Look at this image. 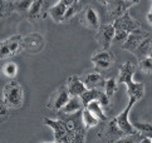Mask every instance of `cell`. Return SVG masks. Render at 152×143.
I'll list each match as a JSON object with an SVG mask.
<instances>
[{
	"instance_id": "obj_7",
	"label": "cell",
	"mask_w": 152,
	"mask_h": 143,
	"mask_svg": "<svg viewBox=\"0 0 152 143\" xmlns=\"http://www.w3.org/2000/svg\"><path fill=\"white\" fill-rule=\"evenodd\" d=\"M47 127H50L54 132V141L53 142H67V136H68V131H67V123L66 119H52L44 117L43 120Z\"/></svg>"
},
{
	"instance_id": "obj_3",
	"label": "cell",
	"mask_w": 152,
	"mask_h": 143,
	"mask_svg": "<svg viewBox=\"0 0 152 143\" xmlns=\"http://www.w3.org/2000/svg\"><path fill=\"white\" fill-rule=\"evenodd\" d=\"M137 102H138L137 98L129 97V101H128V103H127L126 108H124L123 111L116 117V120H117V124H118L119 129L123 132L126 137L141 136L140 132L137 131V128L134 127V124H132L131 120H129V112H131V109L133 108V106H134V104L137 103Z\"/></svg>"
},
{
	"instance_id": "obj_19",
	"label": "cell",
	"mask_w": 152,
	"mask_h": 143,
	"mask_svg": "<svg viewBox=\"0 0 152 143\" xmlns=\"http://www.w3.org/2000/svg\"><path fill=\"white\" fill-rule=\"evenodd\" d=\"M151 49H152V34H150L142 43L140 44L138 48L133 52V54H134L136 58H137L138 60H141V59L147 58L150 55Z\"/></svg>"
},
{
	"instance_id": "obj_13",
	"label": "cell",
	"mask_w": 152,
	"mask_h": 143,
	"mask_svg": "<svg viewBox=\"0 0 152 143\" xmlns=\"http://www.w3.org/2000/svg\"><path fill=\"white\" fill-rule=\"evenodd\" d=\"M82 24L87 29L98 30V28L101 26V19H99V15L97 13V10L93 7H87L84 9Z\"/></svg>"
},
{
	"instance_id": "obj_30",
	"label": "cell",
	"mask_w": 152,
	"mask_h": 143,
	"mask_svg": "<svg viewBox=\"0 0 152 143\" xmlns=\"http://www.w3.org/2000/svg\"><path fill=\"white\" fill-rule=\"evenodd\" d=\"M98 101L101 102V104L103 106V108H107L108 106H110V101H111V98L106 94V92H102V93H101V96H99V99H98Z\"/></svg>"
},
{
	"instance_id": "obj_12",
	"label": "cell",
	"mask_w": 152,
	"mask_h": 143,
	"mask_svg": "<svg viewBox=\"0 0 152 143\" xmlns=\"http://www.w3.org/2000/svg\"><path fill=\"white\" fill-rule=\"evenodd\" d=\"M150 34H151V33L145 31L142 28L134 30V31H132L131 34L128 35V38L126 39V42H124L122 45H121V48L123 49V50H127V52L133 53L136 49L138 48L140 44L142 43Z\"/></svg>"
},
{
	"instance_id": "obj_16",
	"label": "cell",
	"mask_w": 152,
	"mask_h": 143,
	"mask_svg": "<svg viewBox=\"0 0 152 143\" xmlns=\"http://www.w3.org/2000/svg\"><path fill=\"white\" fill-rule=\"evenodd\" d=\"M67 88H68L70 96H77V97H80L88 89V88L86 87V84L83 83V80L80 79V77H78V75L69 77L67 80Z\"/></svg>"
},
{
	"instance_id": "obj_36",
	"label": "cell",
	"mask_w": 152,
	"mask_h": 143,
	"mask_svg": "<svg viewBox=\"0 0 152 143\" xmlns=\"http://www.w3.org/2000/svg\"><path fill=\"white\" fill-rule=\"evenodd\" d=\"M9 1H18V0H9Z\"/></svg>"
},
{
	"instance_id": "obj_18",
	"label": "cell",
	"mask_w": 152,
	"mask_h": 143,
	"mask_svg": "<svg viewBox=\"0 0 152 143\" xmlns=\"http://www.w3.org/2000/svg\"><path fill=\"white\" fill-rule=\"evenodd\" d=\"M68 7L64 4L62 0H59L57 4H54L49 9V15L50 18L56 21V23H64V16H66Z\"/></svg>"
},
{
	"instance_id": "obj_1",
	"label": "cell",
	"mask_w": 152,
	"mask_h": 143,
	"mask_svg": "<svg viewBox=\"0 0 152 143\" xmlns=\"http://www.w3.org/2000/svg\"><path fill=\"white\" fill-rule=\"evenodd\" d=\"M136 72V65L132 62H126L119 68V77L118 83L124 84L127 87V94L128 97H134L137 99H142L145 96V84L142 82L136 83L133 80V75Z\"/></svg>"
},
{
	"instance_id": "obj_33",
	"label": "cell",
	"mask_w": 152,
	"mask_h": 143,
	"mask_svg": "<svg viewBox=\"0 0 152 143\" xmlns=\"http://www.w3.org/2000/svg\"><path fill=\"white\" fill-rule=\"evenodd\" d=\"M98 1H99V4H102V5H104V7H106V5L110 3L111 0H98Z\"/></svg>"
},
{
	"instance_id": "obj_24",
	"label": "cell",
	"mask_w": 152,
	"mask_h": 143,
	"mask_svg": "<svg viewBox=\"0 0 152 143\" xmlns=\"http://www.w3.org/2000/svg\"><path fill=\"white\" fill-rule=\"evenodd\" d=\"M3 73L5 74V77H8V78H10V79L15 78L17 74H18V65H17V63L12 62V60L8 62L3 67Z\"/></svg>"
},
{
	"instance_id": "obj_9",
	"label": "cell",
	"mask_w": 152,
	"mask_h": 143,
	"mask_svg": "<svg viewBox=\"0 0 152 143\" xmlns=\"http://www.w3.org/2000/svg\"><path fill=\"white\" fill-rule=\"evenodd\" d=\"M70 94L67 85H63L61 88L53 93V96L50 97V101L48 103V108L52 109V111H62V108L66 106L67 102L69 101Z\"/></svg>"
},
{
	"instance_id": "obj_34",
	"label": "cell",
	"mask_w": 152,
	"mask_h": 143,
	"mask_svg": "<svg viewBox=\"0 0 152 143\" xmlns=\"http://www.w3.org/2000/svg\"><path fill=\"white\" fill-rule=\"evenodd\" d=\"M131 1H133L134 4H137V3H140V0H131Z\"/></svg>"
},
{
	"instance_id": "obj_32",
	"label": "cell",
	"mask_w": 152,
	"mask_h": 143,
	"mask_svg": "<svg viewBox=\"0 0 152 143\" xmlns=\"http://www.w3.org/2000/svg\"><path fill=\"white\" fill-rule=\"evenodd\" d=\"M147 21H148V24L152 26V9L150 10V13L147 14Z\"/></svg>"
},
{
	"instance_id": "obj_11",
	"label": "cell",
	"mask_w": 152,
	"mask_h": 143,
	"mask_svg": "<svg viewBox=\"0 0 152 143\" xmlns=\"http://www.w3.org/2000/svg\"><path fill=\"white\" fill-rule=\"evenodd\" d=\"M99 137L103 141H107V142H117V141H121L122 138H124L126 136L119 129L116 118H113L111 122H108L106 127L103 128V131L99 133Z\"/></svg>"
},
{
	"instance_id": "obj_5",
	"label": "cell",
	"mask_w": 152,
	"mask_h": 143,
	"mask_svg": "<svg viewBox=\"0 0 152 143\" xmlns=\"http://www.w3.org/2000/svg\"><path fill=\"white\" fill-rule=\"evenodd\" d=\"M133 5L134 3L131 0H111L106 5V16L110 20V23H113L117 18L128 12V9Z\"/></svg>"
},
{
	"instance_id": "obj_4",
	"label": "cell",
	"mask_w": 152,
	"mask_h": 143,
	"mask_svg": "<svg viewBox=\"0 0 152 143\" xmlns=\"http://www.w3.org/2000/svg\"><path fill=\"white\" fill-rule=\"evenodd\" d=\"M23 40L24 36L19 34L9 36L8 39H4L1 44H0V57H1V59H7L17 55L21 49H24Z\"/></svg>"
},
{
	"instance_id": "obj_15",
	"label": "cell",
	"mask_w": 152,
	"mask_h": 143,
	"mask_svg": "<svg viewBox=\"0 0 152 143\" xmlns=\"http://www.w3.org/2000/svg\"><path fill=\"white\" fill-rule=\"evenodd\" d=\"M80 79L83 80V83L86 84V87L88 89H101V88H104L106 80L104 77L101 73H97V72H89V73H86L80 77Z\"/></svg>"
},
{
	"instance_id": "obj_35",
	"label": "cell",
	"mask_w": 152,
	"mask_h": 143,
	"mask_svg": "<svg viewBox=\"0 0 152 143\" xmlns=\"http://www.w3.org/2000/svg\"><path fill=\"white\" fill-rule=\"evenodd\" d=\"M148 57H151V58H152V49H151V52H150V55H148Z\"/></svg>"
},
{
	"instance_id": "obj_21",
	"label": "cell",
	"mask_w": 152,
	"mask_h": 143,
	"mask_svg": "<svg viewBox=\"0 0 152 143\" xmlns=\"http://www.w3.org/2000/svg\"><path fill=\"white\" fill-rule=\"evenodd\" d=\"M86 107L88 108L93 114H96L97 117H98V118L102 120V122H106V120H107V115H106L104 111H103V106L101 104V102H99L98 99L92 101L91 103L87 104Z\"/></svg>"
},
{
	"instance_id": "obj_8",
	"label": "cell",
	"mask_w": 152,
	"mask_h": 143,
	"mask_svg": "<svg viewBox=\"0 0 152 143\" xmlns=\"http://www.w3.org/2000/svg\"><path fill=\"white\" fill-rule=\"evenodd\" d=\"M113 62H115V55L110 49H101L92 55V63L94 64L96 69H110Z\"/></svg>"
},
{
	"instance_id": "obj_28",
	"label": "cell",
	"mask_w": 152,
	"mask_h": 143,
	"mask_svg": "<svg viewBox=\"0 0 152 143\" xmlns=\"http://www.w3.org/2000/svg\"><path fill=\"white\" fill-rule=\"evenodd\" d=\"M138 68L142 72H145V73L151 74L152 73V58L147 57V58L138 60Z\"/></svg>"
},
{
	"instance_id": "obj_17",
	"label": "cell",
	"mask_w": 152,
	"mask_h": 143,
	"mask_svg": "<svg viewBox=\"0 0 152 143\" xmlns=\"http://www.w3.org/2000/svg\"><path fill=\"white\" fill-rule=\"evenodd\" d=\"M84 108V104L80 99V97H77V96H70L69 101L67 102V104L62 108V112L64 114H75L78 112H82Z\"/></svg>"
},
{
	"instance_id": "obj_20",
	"label": "cell",
	"mask_w": 152,
	"mask_h": 143,
	"mask_svg": "<svg viewBox=\"0 0 152 143\" xmlns=\"http://www.w3.org/2000/svg\"><path fill=\"white\" fill-rule=\"evenodd\" d=\"M82 120H83V123H84V125H86V128L89 129V128L97 127L101 119L97 117L96 114L92 113L87 107H84L83 111H82Z\"/></svg>"
},
{
	"instance_id": "obj_29",
	"label": "cell",
	"mask_w": 152,
	"mask_h": 143,
	"mask_svg": "<svg viewBox=\"0 0 152 143\" xmlns=\"http://www.w3.org/2000/svg\"><path fill=\"white\" fill-rule=\"evenodd\" d=\"M9 112H10V108L1 101V106H0V117H1V120H5L8 118Z\"/></svg>"
},
{
	"instance_id": "obj_25",
	"label": "cell",
	"mask_w": 152,
	"mask_h": 143,
	"mask_svg": "<svg viewBox=\"0 0 152 143\" xmlns=\"http://www.w3.org/2000/svg\"><path fill=\"white\" fill-rule=\"evenodd\" d=\"M117 88H118V80H116L115 78H110V79H107L106 80V84H104V92H106V94L112 98L113 94L117 92Z\"/></svg>"
},
{
	"instance_id": "obj_37",
	"label": "cell",
	"mask_w": 152,
	"mask_h": 143,
	"mask_svg": "<svg viewBox=\"0 0 152 143\" xmlns=\"http://www.w3.org/2000/svg\"><path fill=\"white\" fill-rule=\"evenodd\" d=\"M151 9H152V8H151Z\"/></svg>"
},
{
	"instance_id": "obj_31",
	"label": "cell",
	"mask_w": 152,
	"mask_h": 143,
	"mask_svg": "<svg viewBox=\"0 0 152 143\" xmlns=\"http://www.w3.org/2000/svg\"><path fill=\"white\" fill-rule=\"evenodd\" d=\"M62 1L67 5V7H70L72 4H74L75 1H78V0H62Z\"/></svg>"
},
{
	"instance_id": "obj_2",
	"label": "cell",
	"mask_w": 152,
	"mask_h": 143,
	"mask_svg": "<svg viewBox=\"0 0 152 143\" xmlns=\"http://www.w3.org/2000/svg\"><path fill=\"white\" fill-rule=\"evenodd\" d=\"M10 109H19L24 104V90L23 87L17 80H10L3 88V99Z\"/></svg>"
},
{
	"instance_id": "obj_27",
	"label": "cell",
	"mask_w": 152,
	"mask_h": 143,
	"mask_svg": "<svg viewBox=\"0 0 152 143\" xmlns=\"http://www.w3.org/2000/svg\"><path fill=\"white\" fill-rule=\"evenodd\" d=\"M134 127L137 128V131L140 132L141 136H145L146 138L147 137H152V124L151 123H133Z\"/></svg>"
},
{
	"instance_id": "obj_23",
	"label": "cell",
	"mask_w": 152,
	"mask_h": 143,
	"mask_svg": "<svg viewBox=\"0 0 152 143\" xmlns=\"http://www.w3.org/2000/svg\"><path fill=\"white\" fill-rule=\"evenodd\" d=\"M102 90L101 89H97V88H94V89H87L82 96H80V99H82L84 107L87 106L88 103H91L92 101H96V99H99V96H101Z\"/></svg>"
},
{
	"instance_id": "obj_6",
	"label": "cell",
	"mask_w": 152,
	"mask_h": 143,
	"mask_svg": "<svg viewBox=\"0 0 152 143\" xmlns=\"http://www.w3.org/2000/svg\"><path fill=\"white\" fill-rule=\"evenodd\" d=\"M115 34H116V28L113 25V23L101 24L98 30H97L96 38L102 49L111 48V45L113 44V39H115Z\"/></svg>"
},
{
	"instance_id": "obj_10",
	"label": "cell",
	"mask_w": 152,
	"mask_h": 143,
	"mask_svg": "<svg viewBox=\"0 0 152 143\" xmlns=\"http://www.w3.org/2000/svg\"><path fill=\"white\" fill-rule=\"evenodd\" d=\"M113 25H115L116 30H123V31L129 33V34L134 30L142 28L141 24H140V21H137L134 18H132L131 14H129L128 12H126L123 15L117 18L115 21H113Z\"/></svg>"
},
{
	"instance_id": "obj_22",
	"label": "cell",
	"mask_w": 152,
	"mask_h": 143,
	"mask_svg": "<svg viewBox=\"0 0 152 143\" xmlns=\"http://www.w3.org/2000/svg\"><path fill=\"white\" fill-rule=\"evenodd\" d=\"M43 7H44V1H43V0H31L30 7H29V9H28L29 19L34 20V19L39 18L40 14H42Z\"/></svg>"
},
{
	"instance_id": "obj_14",
	"label": "cell",
	"mask_w": 152,
	"mask_h": 143,
	"mask_svg": "<svg viewBox=\"0 0 152 143\" xmlns=\"http://www.w3.org/2000/svg\"><path fill=\"white\" fill-rule=\"evenodd\" d=\"M43 47H44V40H43V35L33 33L24 36L23 40V48L29 53H38L40 52Z\"/></svg>"
},
{
	"instance_id": "obj_26",
	"label": "cell",
	"mask_w": 152,
	"mask_h": 143,
	"mask_svg": "<svg viewBox=\"0 0 152 143\" xmlns=\"http://www.w3.org/2000/svg\"><path fill=\"white\" fill-rule=\"evenodd\" d=\"M80 10H82V4L78 0V1H75L74 4H72L70 7H68L67 9V13H66V16H64V21H68L73 18V16L77 15Z\"/></svg>"
}]
</instances>
